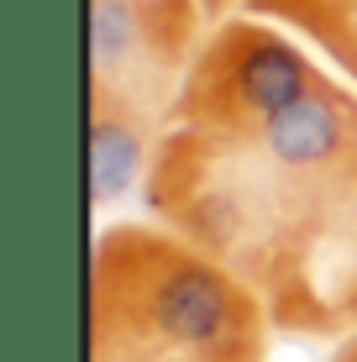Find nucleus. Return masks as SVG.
Segmentation results:
<instances>
[{
    "label": "nucleus",
    "instance_id": "nucleus-1",
    "mask_svg": "<svg viewBox=\"0 0 357 362\" xmlns=\"http://www.w3.org/2000/svg\"><path fill=\"white\" fill-rule=\"evenodd\" d=\"M105 263L121 268L127 294V341L179 352L189 362H257L252 305L205 252L168 236L116 231L100 247Z\"/></svg>",
    "mask_w": 357,
    "mask_h": 362
},
{
    "label": "nucleus",
    "instance_id": "nucleus-2",
    "mask_svg": "<svg viewBox=\"0 0 357 362\" xmlns=\"http://www.w3.org/2000/svg\"><path fill=\"white\" fill-rule=\"evenodd\" d=\"M321 84L315 64L289 42V37L257 27V21H231L211 37L200 53L189 84L179 95V116L194 132L242 136L289 110Z\"/></svg>",
    "mask_w": 357,
    "mask_h": 362
},
{
    "label": "nucleus",
    "instance_id": "nucleus-3",
    "mask_svg": "<svg viewBox=\"0 0 357 362\" xmlns=\"http://www.w3.org/2000/svg\"><path fill=\"white\" fill-rule=\"evenodd\" d=\"M189 37L184 0H95L90 6V79L95 100H116L131 110V90L158 84L179 64Z\"/></svg>",
    "mask_w": 357,
    "mask_h": 362
},
{
    "label": "nucleus",
    "instance_id": "nucleus-4",
    "mask_svg": "<svg viewBox=\"0 0 357 362\" xmlns=\"http://www.w3.org/2000/svg\"><path fill=\"white\" fill-rule=\"evenodd\" d=\"M147 163V142L142 127L127 105L116 100H95V116H90V199L95 205H116L137 189Z\"/></svg>",
    "mask_w": 357,
    "mask_h": 362
},
{
    "label": "nucleus",
    "instance_id": "nucleus-5",
    "mask_svg": "<svg viewBox=\"0 0 357 362\" xmlns=\"http://www.w3.org/2000/svg\"><path fill=\"white\" fill-rule=\"evenodd\" d=\"M205 6H211V11H221V6H226V0H205Z\"/></svg>",
    "mask_w": 357,
    "mask_h": 362
}]
</instances>
